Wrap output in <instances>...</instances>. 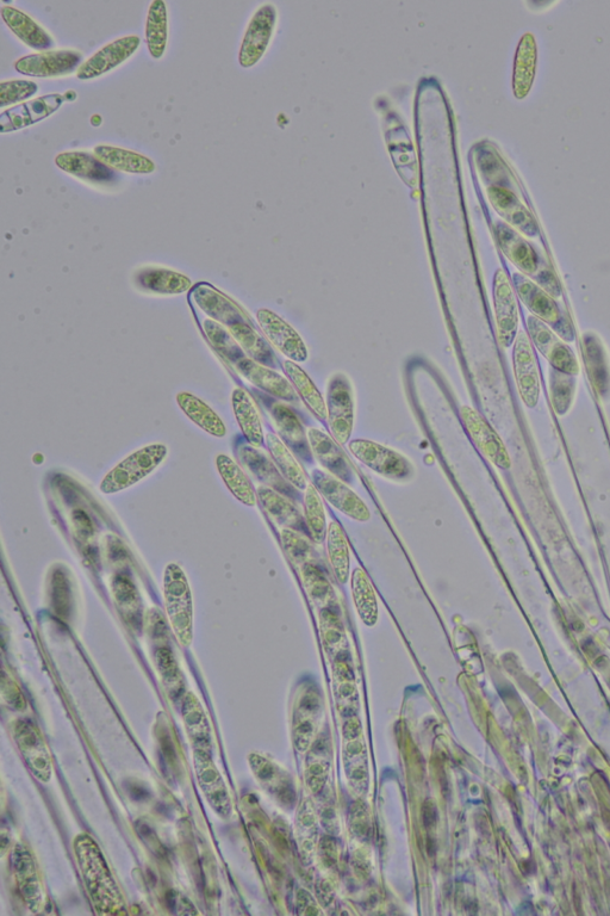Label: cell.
I'll return each instance as SVG.
<instances>
[{
    "instance_id": "15",
    "label": "cell",
    "mask_w": 610,
    "mask_h": 916,
    "mask_svg": "<svg viewBox=\"0 0 610 916\" xmlns=\"http://www.w3.org/2000/svg\"><path fill=\"white\" fill-rule=\"evenodd\" d=\"M460 417H462L466 432L469 433L479 451L496 467L508 469L512 462H510L506 445L482 414L475 408L464 405L460 408Z\"/></svg>"
},
{
    "instance_id": "2",
    "label": "cell",
    "mask_w": 610,
    "mask_h": 916,
    "mask_svg": "<svg viewBox=\"0 0 610 916\" xmlns=\"http://www.w3.org/2000/svg\"><path fill=\"white\" fill-rule=\"evenodd\" d=\"M164 598L174 635L180 645L189 647L194 639V599L188 578L177 563H170L165 569Z\"/></svg>"
},
{
    "instance_id": "7",
    "label": "cell",
    "mask_w": 610,
    "mask_h": 916,
    "mask_svg": "<svg viewBox=\"0 0 610 916\" xmlns=\"http://www.w3.org/2000/svg\"><path fill=\"white\" fill-rule=\"evenodd\" d=\"M311 484L320 492L334 509L339 510L348 518L357 522H369L371 512L356 492L345 484V481L336 478L331 473L322 469L311 472Z\"/></svg>"
},
{
    "instance_id": "20",
    "label": "cell",
    "mask_w": 610,
    "mask_h": 916,
    "mask_svg": "<svg viewBox=\"0 0 610 916\" xmlns=\"http://www.w3.org/2000/svg\"><path fill=\"white\" fill-rule=\"evenodd\" d=\"M266 407L283 442L297 456L302 457L303 460H309L311 451L308 435L294 410L282 400H270Z\"/></svg>"
},
{
    "instance_id": "40",
    "label": "cell",
    "mask_w": 610,
    "mask_h": 916,
    "mask_svg": "<svg viewBox=\"0 0 610 916\" xmlns=\"http://www.w3.org/2000/svg\"><path fill=\"white\" fill-rule=\"evenodd\" d=\"M168 39L167 8L164 0H155L149 5L146 21V43L149 54L155 60L164 57Z\"/></svg>"
},
{
    "instance_id": "30",
    "label": "cell",
    "mask_w": 610,
    "mask_h": 916,
    "mask_svg": "<svg viewBox=\"0 0 610 916\" xmlns=\"http://www.w3.org/2000/svg\"><path fill=\"white\" fill-rule=\"evenodd\" d=\"M232 405L236 420L247 442L259 449L264 443V429L257 405L250 393L236 388L232 395Z\"/></svg>"
},
{
    "instance_id": "16",
    "label": "cell",
    "mask_w": 610,
    "mask_h": 916,
    "mask_svg": "<svg viewBox=\"0 0 610 916\" xmlns=\"http://www.w3.org/2000/svg\"><path fill=\"white\" fill-rule=\"evenodd\" d=\"M140 42L138 35H129L108 43L79 67L77 78L90 80L102 77L103 74L126 63L138 51Z\"/></svg>"
},
{
    "instance_id": "5",
    "label": "cell",
    "mask_w": 610,
    "mask_h": 916,
    "mask_svg": "<svg viewBox=\"0 0 610 916\" xmlns=\"http://www.w3.org/2000/svg\"><path fill=\"white\" fill-rule=\"evenodd\" d=\"M348 450L372 472L397 482H406L413 479L415 469L406 456L385 445L370 441V439H352L348 443Z\"/></svg>"
},
{
    "instance_id": "8",
    "label": "cell",
    "mask_w": 610,
    "mask_h": 916,
    "mask_svg": "<svg viewBox=\"0 0 610 916\" xmlns=\"http://www.w3.org/2000/svg\"><path fill=\"white\" fill-rule=\"evenodd\" d=\"M82 63L83 54L76 49H51L18 59L15 70L29 77L56 78L78 71Z\"/></svg>"
},
{
    "instance_id": "6",
    "label": "cell",
    "mask_w": 610,
    "mask_h": 916,
    "mask_svg": "<svg viewBox=\"0 0 610 916\" xmlns=\"http://www.w3.org/2000/svg\"><path fill=\"white\" fill-rule=\"evenodd\" d=\"M327 420L332 436L340 445L350 443L354 427V396L350 379L335 374L328 381Z\"/></svg>"
},
{
    "instance_id": "42",
    "label": "cell",
    "mask_w": 610,
    "mask_h": 916,
    "mask_svg": "<svg viewBox=\"0 0 610 916\" xmlns=\"http://www.w3.org/2000/svg\"><path fill=\"white\" fill-rule=\"evenodd\" d=\"M535 60H537V49H535L533 36L526 34L522 37L515 60L514 92L516 97H525L531 89Z\"/></svg>"
},
{
    "instance_id": "32",
    "label": "cell",
    "mask_w": 610,
    "mask_h": 916,
    "mask_svg": "<svg viewBox=\"0 0 610 916\" xmlns=\"http://www.w3.org/2000/svg\"><path fill=\"white\" fill-rule=\"evenodd\" d=\"M93 154L110 169L133 173V175H149L155 171V163L143 154L124 150V148L101 145L95 148Z\"/></svg>"
},
{
    "instance_id": "4",
    "label": "cell",
    "mask_w": 610,
    "mask_h": 916,
    "mask_svg": "<svg viewBox=\"0 0 610 916\" xmlns=\"http://www.w3.org/2000/svg\"><path fill=\"white\" fill-rule=\"evenodd\" d=\"M514 282L516 294L533 317L551 327L553 332H556L565 342H574V327L569 317H566L563 309L559 307L555 297L525 276L514 275Z\"/></svg>"
},
{
    "instance_id": "43",
    "label": "cell",
    "mask_w": 610,
    "mask_h": 916,
    "mask_svg": "<svg viewBox=\"0 0 610 916\" xmlns=\"http://www.w3.org/2000/svg\"><path fill=\"white\" fill-rule=\"evenodd\" d=\"M304 521L311 537L316 542L322 543L327 536V518L321 494L313 484H309L304 491Z\"/></svg>"
},
{
    "instance_id": "47",
    "label": "cell",
    "mask_w": 610,
    "mask_h": 916,
    "mask_svg": "<svg viewBox=\"0 0 610 916\" xmlns=\"http://www.w3.org/2000/svg\"><path fill=\"white\" fill-rule=\"evenodd\" d=\"M282 541L286 552H288L292 560L304 559V557L308 556L310 553L311 548L309 543L305 540L304 534H301V532L283 529Z\"/></svg>"
},
{
    "instance_id": "19",
    "label": "cell",
    "mask_w": 610,
    "mask_h": 916,
    "mask_svg": "<svg viewBox=\"0 0 610 916\" xmlns=\"http://www.w3.org/2000/svg\"><path fill=\"white\" fill-rule=\"evenodd\" d=\"M194 763L199 786L215 812L227 818L232 812L228 789L209 751L195 750Z\"/></svg>"
},
{
    "instance_id": "28",
    "label": "cell",
    "mask_w": 610,
    "mask_h": 916,
    "mask_svg": "<svg viewBox=\"0 0 610 916\" xmlns=\"http://www.w3.org/2000/svg\"><path fill=\"white\" fill-rule=\"evenodd\" d=\"M258 499L267 512V515L272 518V521H275L279 525H283L284 529H291L303 532L304 534L305 528H307L304 516L301 515V512L298 511L290 498L272 490L270 487H260L258 490Z\"/></svg>"
},
{
    "instance_id": "3",
    "label": "cell",
    "mask_w": 610,
    "mask_h": 916,
    "mask_svg": "<svg viewBox=\"0 0 610 916\" xmlns=\"http://www.w3.org/2000/svg\"><path fill=\"white\" fill-rule=\"evenodd\" d=\"M168 450L164 444H152L135 451L117 464L101 482V492L115 494L138 484L165 461Z\"/></svg>"
},
{
    "instance_id": "26",
    "label": "cell",
    "mask_w": 610,
    "mask_h": 916,
    "mask_svg": "<svg viewBox=\"0 0 610 916\" xmlns=\"http://www.w3.org/2000/svg\"><path fill=\"white\" fill-rule=\"evenodd\" d=\"M192 296L209 317L219 321L222 325L229 327L240 321H250L236 303L208 284L196 287Z\"/></svg>"
},
{
    "instance_id": "34",
    "label": "cell",
    "mask_w": 610,
    "mask_h": 916,
    "mask_svg": "<svg viewBox=\"0 0 610 916\" xmlns=\"http://www.w3.org/2000/svg\"><path fill=\"white\" fill-rule=\"evenodd\" d=\"M351 590L357 614L367 627H373L379 620L378 598L369 575L363 568H354L351 573Z\"/></svg>"
},
{
    "instance_id": "22",
    "label": "cell",
    "mask_w": 610,
    "mask_h": 916,
    "mask_svg": "<svg viewBox=\"0 0 610 916\" xmlns=\"http://www.w3.org/2000/svg\"><path fill=\"white\" fill-rule=\"evenodd\" d=\"M55 165L68 175L93 184L108 185L116 181L115 171L90 152H62L56 156Z\"/></svg>"
},
{
    "instance_id": "48",
    "label": "cell",
    "mask_w": 610,
    "mask_h": 916,
    "mask_svg": "<svg viewBox=\"0 0 610 916\" xmlns=\"http://www.w3.org/2000/svg\"><path fill=\"white\" fill-rule=\"evenodd\" d=\"M157 660L161 671V676L164 677L165 683H170L172 684V687H176V685L180 682V679L178 667L176 662L173 660L172 654L166 651V649H163V651L158 653Z\"/></svg>"
},
{
    "instance_id": "31",
    "label": "cell",
    "mask_w": 610,
    "mask_h": 916,
    "mask_svg": "<svg viewBox=\"0 0 610 916\" xmlns=\"http://www.w3.org/2000/svg\"><path fill=\"white\" fill-rule=\"evenodd\" d=\"M265 439L272 460L275 462L280 474H282L284 479L288 481L291 486H294L297 491H305V488L309 486L310 482L301 463L297 461L294 451L283 442L282 438L275 435V433H267Z\"/></svg>"
},
{
    "instance_id": "23",
    "label": "cell",
    "mask_w": 610,
    "mask_h": 916,
    "mask_svg": "<svg viewBox=\"0 0 610 916\" xmlns=\"http://www.w3.org/2000/svg\"><path fill=\"white\" fill-rule=\"evenodd\" d=\"M311 455L321 464L326 472L331 473L342 481H350L352 469L344 451L339 443L321 429L311 427L307 431Z\"/></svg>"
},
{
    "instance_id": "39",
    "label": "cell",
    "mask_w": 610,
    "mask_h": 916,
    "mask_svg": "<svg viewBox=\"0 0 610 916\" xmlns=\"http://www.w3.org/2000/svg\"><path fill=\"white\" fill-rule=\"evenodd\" d=\"M329 562L340 584H346L351 574V550L344 529L338 522H331L327 530Z\"/></svg>"
},
{
    "instance_id": "9",
    "label": "cell",
    "mask_w": 610,
    "mask_h": 916,
    "mask_svg": "<svg viewBox=\"0 0 610 916\" xmlns=\"http://www.w3.org/2000/svg\"><path fill=\"white\" fill-rule=\"evenodd\" d=\"M527 328L529 338L532 339L535 348L549 361L553 369L572 376L580 373V364H578L574 351L549 326L533 315H529Z\"/></svg>"
},
{
    "instance_id": "35",
    "label": "cell",
    "mask_w": 610,
    "mask_h": 916,
    "mask_svg": "<svg viewBox=\"0 0 610 916\" xmlns=\"http://www.w3.org/2000/svg\"><path fill=\"white\" fill-rule=\"evenodd\" d=\"M183 721L186 733L195 750L209 751L211 729L207 714L194 693H188L183 699Z\"/></svg>"
},
{
    "instance_id": "37",
    "label": "cell",
    "mask_w": 610,
    "mask_h": 916,
    "mask_svg": "<svg viewBox=\"0 0 610 916\" xmlns=\"http://www.w3.org/2000/svg\"><path fill=\"white\" fill-rule=\"evenodd\" d=\"M216 467L224 484L240 503L250 507L257 505L258 494L255 492L251 480L248 479L244 470L240 468L233 458L227 455L217 456Z\"/></svg>"
},
{
    "instance_id": "46",
    "label": "cell",
    "mask_w": 610,
    "mask_h": 916,
    "mask_svg": "<svg viewBox=\"0 0 610 916\" xmlns=\"http://www.w3.org/2000/svg\"><path fill=\"white\" fill-rule=\"evenodd\" d=\"M39 91V86L31 80L15 79L0 83V107H10L27 101Z\"/></svg>"
},
{
    "instance_id": "11",
    "label": "cell",
    "mask_w": 610,
    "mask_h": 916,
    "mask_svg": "<svg viewBox=\"0 0 610 916\" xmlns=\"http://www.w3.org/2000/svg\"><path fill=\"white\" fill-rule=\"evenodd\" d=\"M276 23L275 5L267 3L254 12L240 47L239 63L242 67H253L263 58L275 32Z\"/></svg>"
},
{
    "instance_id": "13",
    "label": "cell",
    "mask_w": 610,
    "mask_h": 916,
    "mask_svg": "<svg viewBox=\"0 0 610 916\" xmlns=\"http://www.w3.org/2000/svg\"><path fill=\"white\" fill-rule=\"evenodd\" d=\"M513 345L514 375L521 400L528 408L537 407L540 396V377L531 339L524 331H520Z\"/></svg>"
},
{
    "instance_id": "38",
    "label": "cell",
    "mask_w": 610,
    "mask_h": 916,
    "mask_svg": "<svg viewBox=\"0 0 610 916\" xmlns=\"http://www.w3.org/2000/svg\"><path fill=\"white\" fill-rule=\"evenodd\" d=\"M229 331L248 357L266 367H275L277 358L269 343L255 331L250 321H240L229 326Z\"/></svg>"
},
{
    "instance_id": "44",
    "label": "cell",
    "mask_w": 610,
    "mask_h": 916,
    "mask_svg": "<svg viewBox=\"0 0 610 916\" xmlns=\"http://www.w3.org/2000/svg\"><path fill=\"white\" fill-rule=\"evenodd\" d=\"M576 391L575 376L563 373L557 369H551L550 373V393L553 408L559 416L568 413Z\"/></svg>"
},
{
    "instance_id": "25",
    "label": "cell",
    "mask_w": 610,
    "mask_h": 916,
    "mask_svg": "<svg viewBox=\"0 0 610 916\" xmlns=\"http://www.w3.org/2000/svg\"><path fill=\"white\" fill-rule=\"evenodd\" d=\"M2 18L11 32L26 43L28 47L41 52L51 51V48L54 47L52 35L41 24L37 23L34 18L24 14L22 10L10 5L3 6Z\"/></svg>"
},
{
    "instance_id": "29",
    "label": "cell",
    "mask_w": 610,
    "mask_h": 916,
    "mask_svg": "<svg viewBox=\"0 0 610 916\" xmlns=\"http://www.w3.org/2000/svg\"><path fill=\"white\" fill-rule=\"evenodd\" d=\"M240 457L242 463L251 470V473L261 481L264 482L266 487L272 488L279 493L286 495V497L291 498L292 495L297 494V490L294 486H291L288 481L284 479V476L280 474L275 462H272L270 458H267L264 454H261L257 448L244 447L240 451Z\"/></svg>"
},
{
    "instance_id": "21",
    "label": "cell",
    "mask_w": 610,
    "mask_h": 916,
    "mask_svg": "<svg viewBox=\"0 0 610 916\" xmlns=\"http://www.w3.org/2000/svg\"><path fill=\"white\" fill-rule=\"evenodd\" d=\"M235 364L239 373L250 381L252 385L258 387L260 391L270 394L278 400L297 402L298 395L290 381L286 379V376L280 375L270 367H266V365L246 356Z\"/></svg>"
},
{
    "instance_id": "27",
    "label": "cell",
    "mask_w": 610,
    "mask_h": 916,
    "mask_svg": "<svg viewBox=\"0 0 610 916\" xmlns=\"http://www.w3.org/2000/svg\"><path fill=\"white\" fill-rule=\"evenodd\" d=\"M283 370L286 379L294 387L298 398L302 400L303 404L307 406L317 420L325 422L327 420L326 400L323 399L319 389H317L315 383L305 373L301 365L297 362L286 360L283 362Z\"/></svg>"
},
{
    "instance_id": "41",
    "label": "cell",
    "mask_w": 610,
    "mask_h": 916,
    "mask_svg": "<svg viewBox=\"0 0 610 916\" xmlns=\"http://www.w3.org/2000/svg\"><path fill=\"white\" fill-rule=\"evenodd\" d=\"M584 357L590 382H593L600 396H605L610 386L608 363L600 340L593 334H587L584 338Z\"/></svg>"
},
{
    "instance_id": "17",
    "label": "cell",
    "mask_w": 610,
    "mask_h": 916,
    "mask_svg": "<svg viewBox=\"0 0 610 916\" xmlns=\"http://www.w3.org/2000/svg\"><path fill=\"white\" fill-rule=\"evenodd\" d=\"M12 868L18 893L31 912L39 913L45 902L42 883L33 853L23 844H17L12 852Z\"/></svg>"
},
{
    "instance_id": "36",
    "label": "cell",
    "mask_w": 610,
    "mask_h": 916,
    "mask_svg": "<svg viewBox=\"0 0 610 916\" xmlns=\"http://www.w3.org/2000/svg\"><path fill=\"white\" fill-rule=\"evenodd\" d=\"M177 402L180 410L185 413V416L188 417L192 423L201 427L203 431L217 438L226 436L227 429L222 419L219 417V414H217L213 408L205 404L204 401L198 399L197 396L190 393H179L177 395Z\"/></svg>"
},
{
    "instance_id": "12",
    "label": "cell",
    "mask_w": 610,
    "mask_h": 916,
    "mask_svg": "<svg viewBox=\"0 0 610 916\" xmlns=\"http://www.w3.org/2000/svg\"><path fill=\"white\" fill-rule=\"evenodd\" d=\"M12 733H14L18 751L26 761L31 773L42 783L51 781L52 757L40 730L36 728L35 724L21 720L14 723Z\"/></svg>"
},
{
    "instance_id": "14",
    "label": "cell",
    "mask_w": 610,
    "mask_h": 916,
    "mask_svg": "<svg viewBox=\"0 0 610 916\" xmlns=\"http://www.w3.org/2000/svg\"><path fill=\"white\" fill-rule=\"evenodd\" d=\"M261 331L269 343L290 361L302 363L308 360L309 352L301 334L294 327L270 309L261 308L257 312Z\"/></svg>"
},
{
    "instance_id": "1",
    "label": "cell",
    "mask_w": 610,
    "mask_h": 916,
    "mask_svg": "<svg viewBox=\"0 0 610 916\" xmlns=\"http://www.w3.org/2000/svg\"><path fill=\"white\" fill-rule=\"evenodd\" d=\"M73 847L87 893L97 912L101 915L126 914V901L95 839L86 833L79 834Z\"/></svg>"
},
{
    "instance_id": "18",
    "label": "cell",
    "mask_w": 610,
    "mask_h": 916,
    "mask_svg": "<svg viewBox=\"0 0 610 916\" xmlns=\"http://www.w3.org/2000/svg\"><path fill=\"white\" fill-rule=\"evenodd\" d=\"M65 97L60 94L46 95L26 103L15 105L0 115L2 133L20 131L47 119L61 108Z\"/></svg>"
},
{
    "instance_id": "24",
    "label": "cell",
    "mask_w": 610,
    "mask_h": 916,
    "mask_svg": "<svg viewBox=\"0 0 610 916\" xmlns=\"http://www.w3.org/2000/svg\"><path fill=\"white\" fill-rule=\"evenodd\" d=\"M496 237L499 240L501 250L509 261L524 272L525 275L537 280L541 272L546 268H540L539 257L533 247L524 238H521L518 233L514 232L512 228L503 224L496 226Z\"/></svg>"
},
{
    "instance_id": "33",
    "label": "cell",
    "mask_w": 610,
    "mask_h": 916,
    "mask_svg": "<svg viewBox=\"0 0 610 916\" xmlns=\"http://www.w3.org/2000/svg\"><path fill=\"white\" fill-rule=\"evenodd\" d=\"M136 286L158 294H182L192 288L188 276L164 268H146L135 275Z\"/></svg>"
},
{
    "instance_id": "45",
    "label": "cell",
    "mask_w": 610,
    "mask_h": 916,
    "mask_svg": "<svg viewBox=\"0 0 610 916\" xmlns=\"http://www.w3.org/2000/svg\"><path fill=\"white\" fill-rule=\"evenodd\" d=\"M204 331L216 350L226 357L228 361L236 363L245 357L244 350L236 342L232 333L229 334L220 324L207 320L204 323Z\"/></svg>"
},
{
    "instance_id": "10",
    "label": "cell",
    "mask_w": 610,
    "mask_h": 916,
    "mask_svg": "<svg viewBox=\"0 0 610 916\" xmlns=\"http://www.w3.org/2000/svg\"><path fill=\"white\" fill-rule=\"evenodd\" d=\"M493 300L497 339L503 348H510L519 333V306L512 283L502 269L494 277Z\"/></svg>"
}]
</instances>
